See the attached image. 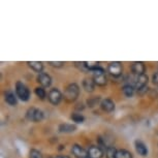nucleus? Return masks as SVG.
<instances>
[{"instance_id":"9b49d317","label":"nucleus","mask_w":158,"mask_h":158,"mask_svg":"<svg viewBox=\"0 0 158 158\" xmlns=\"http://www.w3.org/2000/svg\"><path fill=\"white\" fill-rule=\"evenodd\" d=\"M100 106H101V109H102L104 112H108V113H111V112H113L115 110L114 101L109 99V98H106V99L101 100Z\"/></svg>"},{"instance_id":"2eb2a0df","label":"nucleus","mask_w":158,"mask_h":158,"mask_svg":"<svg viewBox=\"0 0 158 158\" xmlns=\"http://www.w3.org/2000/svg\"><path fill=\"white\" fill-rule=\"evenodd\" d=\"M77 129L76 125H73V124H67V123H63V124H60L59 125V131L60 132H73L74 130Z\"/></svg>"},{"instance_id":"f8f14e48","label":"nucleus","mask_w":158,"mask_h":158,"mask_svg":"<svg viewBox=\"0 0 158 158\" xmlns=\"http://www.w3.org/2000/svg\"><path fill=\"white\" fill-rule=\"evenodd\" d=\"M71 152H73V154L76 157H77V158H86V157H88L87 156L88 153L81 147V146H79V145H73V147H71Z\"/></svg>"},{"instance_id":"4be33fe9","label":"nucleus","mask_w":158,"mask_h":158,"mask_svg":"<svg viewBox=\"0 0 158 158\" xmlns=\"http://www.w3.org/2000/svg\"><path fill=\"white\" fill-rule=\"evenodd\" d=\"M117 158H132V154L127 150H118Z\"/></svg>"},{"instance_id":"7ed1b4c3","label":"nucleus","mask_w":158,"mask_h":158,"mask_svg":"<svg viewBox=\"0 0 158 158\" xmlns=\"http://www.w3.org/2000/svg\"><path fill=\"white\" fill-rule=\"evenodd\" d=\"M92 79L94 80L95 84L98 86H104L106 84V73H104V70L102 68H97V69L93 70V77Z\"/></svg>"},{"instance_id":"a878e982","label":"nucleus","mask_w":158,"mask_h":158,"mask_svg":"<svg viewBox=\"0 0 158 158\" xmlns=\"http://www.w3.org/2000/svg\"><path fill=\"white\" fill-rule=\"evenodd\" d=\"M98 100H99V97H98V96L90 98V99H88V106H94L95 104L98 102Z\"/></svg>"},{"instance_id":"f03ea898","label":"nucleus","mask_w":158,"mask_h":158,"mask_svg":"<svg viewBox=\"0 0 158 158\" xmlns=\"http://www.w3.org/2000/svg\"><path fill=\"white\" fill-rule=\"evenodd\" d=\"M16 92L18 97L23 101H27L30 97V91L22 82H18L16 84Z\"/></svg>"},{"instance_id":"f3484780","label":"nucleus","mask_w":158,"mask_h":158,"mask_svg":"<svg viewBox=\"0 0 158 158\" xmlns=\"http://www.w3.org/2000/svg\"><path fill=\"white\" fill-rule=\"evenodd\" d=\"M5 101L10 104V106H16L17 104V97L15 96V94L13 93V92L8 91L5 93Z\"/></svg>"},{"instance_id":"1a4fd4ad","label":"nucleus","mask_w":158,"mask_h":158,"mask_svg":"<svg viewBox=\"0 0 158 158\" xmlns=\"http://www.w3.org/2000/svg\"><path fill=\"white\" fill-rule=\"evenodd\" d=\"M37 82L41 85V87L46 88L51 86V84H52V79H51V77L48 73H40L37 76Z\"/></svg>"},{"instance_id":"c85d7f7f","label":"nucleus","mask_w":158,"mask_h":158,"mask_svg":"<svg viewBox=\"0 0 158 158\" xmlns=\"http://www.w3.org/2000/svg\"><path fill=\"white\" fill-rule=\"evenodd\" d=\"M56 158H70V157L67 156V155H58Z\"/></svg>"},{"instance_id":"6ab92c4d","label":"nucleus","mask_w":158,"mask_h":158,"mask_svg":"<svg viewBox=\"0 0 158 158\" xmlns=\"http://www.w3.org/2000/svg\"><path fill=\"white\" fill-rule=\"evenodd\" d=\"M118 150H116L115 147H108L106 150V158H117Z\"/></svg>"},{"instance_id":"4468645a","label":"nucleus","mask_w":158,"mask_h":158,"mask_svg":"<svg viewBox=\"0 0 158 158\" xmlns=\"http://www.w3.org/2000/svg\"><path fill=\"white\" fill-rule=\"evenodd\" d=\"M135 149H136V152H138L139 155H142V156H146V155L148 154L147 147H146V145L141 141L135 142Z\"/></svg>"},{"instance_id":"aec40b11","label":"nucleus","mask_w":158,"mask_h":158,"mask_svg":"<svg viewBox=\"0 0 158 158\" xmlns=\"http://www.w3.org/2000/svg\"><path fill=\"white\" fill-rule=\"evenodd\" d=\"M70 118H71V120H73V122H76V123H83L85 120L84 116L79 114V113H73L70 116Z\"/></svg>"},{"instance_id":"b1692460","label":"nucleus","mask_w":158,"mask_h":158,"mask_svg":"<svg viewBox=\"0 0 158 158\" xmlns=\"http://www.w3.org/2000/svg\"><path fill=\"white\" fill-rule=\"evenodd\" d=\"M29 158H44L43 154L40 153V151L35 150V149H32L29 152Z\"/></svg>"},{"instance_id":"cd10ccee","label":"nucleus","mask_w":158,"mask_h":158,"mask_svg":"<svg viewBox=\"0 0 158 158\" xmlns=\"http://www.w3.org/2000/svg\"><path fill=\"white\" fill-rule=\"evenodd\" d=\"M152 80H153V83H154V84L158 85V73H154V74H153V77H152Z\"/></svg>"},{"instance_id":"c756f323","label":"nucleus","mask_w":158,"mask_h":158,"mask_svg":"<svg viewBox=\"0 0 158 158\" xmlns=\"http://www.w3.org/2000/svg\"><path fill=\"white\" fill-rule=\"evenodd\" d=\"M86 158H90V157H86Z\"/></svg>"},{"instance_id":"393cba45","label":"nucleus","mask_w":158,"mask_h":158,"mask_svg":"<svg viewBox=\"0 0 158 158\" xmlns=\"http://www.w3.org/2000/svg\"><path fill=\"white\" fill-rule=\"evenodd\" d=\"M76 66L79 68L80 70L84 71V73H88L89 69L87 68V66H86V63L85 62H76Z\"/></svg>"},{"instance_id":"0eeeda50","label":"nucleus","mask_w":158,"mask_h":158,"mask_svg":"<svg viewBox=\"0 0 158 158\" xmlns=\"http://www.w3.org/2000/svg\"><path fill=\"white\" fill-rule=\"evenodd\" d=\"M88 157L90 158H102L103 151L99 146H90L88 148Z\"/></svg>"},{"instance_id":"423d86ee","label":"nucleus","mask_w":158,"mask_h":158,"mask_svg":"<svg viewBox=\"0 0 158 158\" xmlns=\"http://www.w3.org/2000/svg\"><path fill=\"white\" fill-rule=\"evenodd\" d=\"M48 98H49L51 103L54 104V106H57L62 99V94L57 88H53L51 89L49 94H48Z\"/></svg>"},{"instance_id":"20e7f679","label":"nucleus","mask_w":158,"mask_h":158,"mask_svg":"<svg viewBox=\"0 0 158 158\" xmlns=\"http://www.w3.org/2000/svg\"><path fill=\"white\" fill-rule=\"evenodd\" d=\"M26 117H27L28 120L32 122H38L43 120L44 113L36 108H30L27 111V113H26Z\"/></svg>"},{"instance_id":"a211bd4d","label":"nucleus","mask_w":158,"mask_h":158,"mask_svg":"<svg viewBox=\"0 0 158 158\" xmlns=\"http://www.w3.org/2000/svg\"><path fill=\"white\" fill-rule=\"evenodd\" d=\"M122 92H123V94L126 97H131L133 95V93H135V88L131 85H126L122 88Z\"/></svg>"},{"instance_id":"dca6fc26","label":"nucleus","mask_w":158,"mask_h":158,"mask_svg":"<svg viewBox=\"0 0 158 158\" xmlns=\"http://www.w3.org/2000/svg\"><path fill=\"white\" fill-rule=\"evenodd\" d=\"M27 64L29 65V67H31L32 69L34 71H36V73H41L44 69V65L41 62H38V61H28Z\"/></svg>"},{"instance_id":"bb28decb","label":"nucleus","mask_w":158,"mask_h":158,"mask_svg":"<svg viewBox=\"0 0 158 158\" xmlns=\"http://www.w3.org/2000/svg\"><path fill=\"white\" fill-rule=\"evenodd\" d=\"M48 63H49L51 66H53V67H62V66H63V64H64V62H62V61H56V62L49 61Z\"/></svg>"},{"instance_id":"6e6552de","label":"nucleus","mask_w":158,"mask_h":158,"mask_svg":"<svg viewBox=\"0 0 158 158\" xmlns=\"http://www.w3.org/2000/svg\"><path fill=\"white\" fill-rule=\"evenodd\" d=\"M148 84V77L147 74H141V76H138L135 81V87L138 91H139L141 89L147 87Z\"/></svg>"},{"instance_id":"5701e85b","label":"nucleus","mask_w":158,"mask_h":158,"mask_svg":"<svg viewBox=\"0 0 158 158\" xmlns=\"http://www.w3.org/2000/svg\"><path fill=\"white\" fill-rule=\"evenodd\" d=\"M35 94H36L37 97H40V99H44V97H46V91H44V87L35 88Z\"/></svg>"},{"instance_id":"39448f33","label":"nucleus","mask_w":158,"mask_h":158,"mask_svg":"<svg viewBox=\"0 0 158 158\" xmlns=\"http://www.w3.org/2000/svg\"><path fill=\"white\" fill-rule=\"evenodd\" d=\"M122 71H123V67H122L120 62H111L108 65V73L113 77H120Z\"/></svg>"},{"instance_id":"9d476101","label":"nucleus","mask_w":158,"mask_h":158,"mask_svg":"<svg viewBox=\"0 0 158 158\" xmlns=\"http://www.w3.org/2000/svg\"><path fill=\"white\" fill-rule=\"evenodd\" d=\"M131 70L132 73L136 74V76H141V74H144L145 73V70H146V67H145V64L143 63L141 61H136V62H133L131 64Z\"/></svg>"},{"instance_id":"ddd939ff","label":"nucleus","mask_w":158,"mask_h":158,"mask_svg":"<svg viewBox=\"0 0 158 158\" xmlns=\"http://www.w3.org/2000/svg\"><path fill=\"white\" fill-rule=\"evenodd\" d=\"M95 85L96 84H95L94 80L91 79V77H86V79H84V81H83V88H84L87 92L93 91Z\"/></svg>"},{"instance_id":"412c9836","label":"nucleus","mask_w":158,"mask_h":158,"mask_svg":"<svg viewBox=\"0 0 158 158\" xmlns=\"http://www.w3.org/2000/svg\"><path fill=\"white\" fill-rule=\"evenodd\" d=\"M86 66L89 70H95L97 68H99V62H96V61H86Z\"/></svg>"},{"instance_id":"f257e3e1","label":"nucleus","mask_w":158,"mask_h":158,"mask_svg":"<svg viewBox=\"0 0 158 158\" xmlns=\"http://www.w3.org/2000/svg\"><path fill=\"white\" fill-rule=\"evenodd\" d=\"M80 94V88L76 83H73V84H69L68 86H66L64 90V99L68 101V102H73L79 97Z\"/></svg>"}]
</instances>
